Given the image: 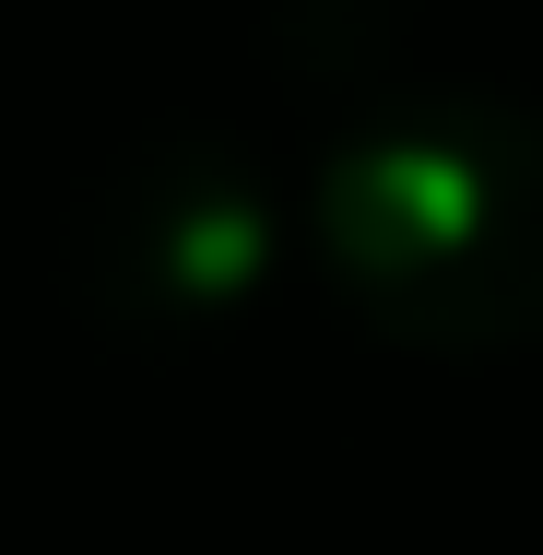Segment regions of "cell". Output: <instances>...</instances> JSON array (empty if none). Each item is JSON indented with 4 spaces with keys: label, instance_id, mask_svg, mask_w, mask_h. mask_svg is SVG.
Returning a JSON list of instances; mask_svg holds the SVG:
<instances>
[{
    "label": "cell",
    "instance_id": "6da1fadb",
    "mask_svg": "<svg viewBox=\"0 0 543 555\" xmlns=\"http://www.w3.org/2000/svg\"><path fill=\"white\" fill-rule=\"evenodd\" d=\"M342 272L378 296L366 320L426 343H496L543 320V142L496 118H426L342 166L331 190Z\"/></svg>",
    "mask_w": 543,
    "mask_h": 555
}]
</instances>
